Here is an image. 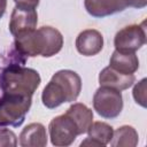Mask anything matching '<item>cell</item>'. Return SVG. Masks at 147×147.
Returning a JSON list of instances; mask_svg holds the SVG:
<instances>
[{"label": "cell", "mask_w": 147, "mask_h": 147, "mask_svg": "<svg viewBox=\"0 0 147 147\" xmlns=\"http://www.w3.org/2000/svg\"><path fill=\"white\" fill-rule=\"evenodd\" d=\"M16 49L25 56L49 57L57 54L63 46L61 32L52 26H41L15 36Z\"/></svg>", "instance_id": "obj_1"}, {"label": "cell", "mask_w": 147, "mask_h": 147, "mask_svg": "<svg viewBox=\"0 0 147 147\" xmlns=\"http://www.w3.org/2000/svg\"><path fill=\"white\" fill-rule=\"evenodd\" d=\"M82 90V79L72 70H60L45 86L41 100L49 109L56 108L64 102L76 101Z\"/></svg>", "instance_id": "obj_2"}, {"label": "cell", "mask_w": 147, "mask_h": 147, "mask_svg": "<svg viewBox=\"0 0 147 147\" xmlns=\"http://www.w3.org/2000/svg\"><path fill=\"white\" fill-rule=\"evenodd\" d=\"M40 80L39 74L33 69L9 65L0 76V86L3 93L32 96L40 85Z\"/></svg>", "instance_id": "obj_3"}, {"label": "cell", "mask_w": 147, "mask_h": 147, "mask_svg": "<svg viewBox=\"0 0 147 147\" xmlns=\"http://www.w3.org/2000/svg\"><path fill=\"white\" fill-rule=\"evenodd\" d=\"M31 107V96L3 93L0 98V127L20 126Z\"/></svg>", "instance_id": "obj_4"}, {"label": "cell", "mask_w": 147, "mask_h": 147, "mask_svg": "<svg viewBox=\"0 0 147 147\" xmlns=\"http://www.w3.org/2000/svg\"><path fill=\"white\" fill-rule=\"evenodd\" d=\"M93 107L101 117H117L123 109V98L121 91L109 86H100L94 93Z\"/></svg>", "instance_id": "obj_5"}, {"label": "cell", "mask_w": 147, "mask_h": 147, "mask_svg": "<svg viewBox=\"0 0 147 147\" xmlns=\"http://www.w3.org/2000/svg\"><path fill=\"white\" fill-rule=\"evenodd\" d=\"M48 129L49 138L54 146H69L75 141L77 136H79L76 123L68 114L54 117Z\"/></svg>", "instance_id": "obj_6"}, {"label": "cell", "mask_w": 147, "mask_h": 147, "mask_svg": "<svg viewBox=\"0 0 147 147\" xmlns=\"http://www.w3.org/2000/svg\"><path fill=\"white\" fill-rule=\"evenodd\" d=\"M115 48L123 53H136L146 44L145 22L123 28L115 36Z\"/></svg>", "instance_id": "obj_7"}, {"label": "cell", "mask_w": 147, "mask_h": 147, "mask_svg": "<svg viewBox=\"0 0 147 147\" xmlns=\"http://www.w3.org/2000/svg\"><path fill=\"white\" fill-rule=\"evenodd\" d=\"M37 22H38V14L36 8L16 6L11 11V16L9 21L10 33L15 37L17 34L34 30Z\"/></svg>", "instance_id": "obj_8"}, {"label": "cell", "mask_w": 147, "mask_h": 147, "mask_svg": "<svg viewBox=\"0 0 147 147\" xmlns=\"http://www.w3.org/2000/svg\"><path fill=\"white\" fill-rule=\"evenodd\" d=\"M103 47L102 34L94 29L82 31L76 39V48L84 56H93L101 52Z\"/></svg>", "instance_id": "obj_9"}, {"label": "cell", "mask_w": 147, "mask_h": 147, "mask_svg": "<svg viewBox=\"0 0 147 147\" xmlns=\"http://www.w3.org/2000/svg\"><path fill=\"white\" fill-rule=\"evenodd\" d=\"M86 11L94 17H105L126 8L123 0H85Z\"/></svg>", "instance_id": "obj_10"}, {"label": "cell", "mask_w": 147, "mask_h": 147, "mask_svg": "<svg viewBox=\"0 0 147 147\" xmlns=\"http://www.w3.org/2000/svg\"><path fill=\"white\" fill-rule=\"evenodd\" d=\"M136 78L134 75H124L116 70H114L110 67H106L101 70L99 75V83L100 86H109L113 88H116L118 91H123L129 88L133 85Z\"/></svg>", "instance_id": "obj_11"}, {"label": "cell", "mask_w": 147, "mask_h": 147, "mask_svg": "<svg viewBox=\"0 0 147 147\" xmlns=\"http://www.w3.org/2000/svg\"><path fill=\"white\" fill-rule=\"evenodd\" d=\"M88 137L80 144L82 146H106L113 138V127L105 122H94L87 130Z\"/></svg>", "instance_id": "obj_12"}, {"label": "cell", "mask_w": 147, "mask_h": 147, "mask_svg": "<svg viewBox=\"0 0 147 147\" xmlns=\"http://www.w3.org/2000/svg\"><path fill=\"white\" fill-rule=\"evenodd\" d=\"M47 144L46 129L40 123H31L23 129L20 134L22 147H44Z\"/></svg>", "instance_id": "obj_13"}, {"label": "cell", "mask_w": 147, "mask_h": 147, "mask_svg": "<svg viewBox=\"0 0 147 147\" xmlns=\"http://www.w3.org/2000/svg\"><path fill=\"white\" fill-rule=\"evenodd\" d=\"M109 67L121 74L132 75L139 68V60L134 53H123L115 51L110 57Z\"/></svg>", "instance_id": "obj_14"}, {"label": "cell", "mask_w": 147, "mask_h": 147, "mask_svg": "<svg viewBox=\"0 0 147 147\" xmlns=\"http://www.w3.org/2000/svg\"><path fill=\"white\" fill-rule=\"evenodd\" d=\"M65 114H68L74 119V122L76 123V125L78 127L79 134L86 133L88 127L93 123L92 110L83 103H74L71 107H69V109L65 111Z\"/></svg>", "instance_id": "obj_15"}, {"label": "cell", "mask_w": 147, "mask_h": 147, "mask_svg": "<svg viewBox=\"0 0 147 147\" xmlns=\"http://www.w3.org/2000/svg\"><path fill=\"white\" fill-rule=\"evenodd\" d=\"M138 140L139 137L137 131L130 125H123L118 127L116 131H114L110 144L111 146H116V147H121V146L134 147L137 146Z\"/></svg>", "instance_id": "obj_16"}, {"label": "cell", "mask_w": 147, "mask_h": 147, "mask_svg": "<svg viewBox=\"0 0 147 147\" xmlns=\"http://www.w3.org/2000/svg\"><path fill=\"white\" fill-rule=\"evenodd\" d=\"M146 78L141 79L133 88V98L141 107H146Z\"/></svg>", "instance_id": "obj_17"}, {"label": "cell", "mask_w": 147, "mask_h": 147, "mask_svg": "<svg viewBox=\"0 0 147 147\" xmlns=\"http://www.w3.org/2000/svg\"><path fill=\"white\" fill-rule=\"evenodd\" d=\"M16 136L13 131L2 129L0 130V146H16Z\"/></svg>", "instance_id": "obj_18"}, {"label": "cell", "mask_w": 147, "mask_h": 147, "mask_svg": "<svg viewBox=\"0 0 147 147\" xmlns=\"http://www.w3.org/2000/svg\"><path fill=\"white\" fill-rule=\"evenodd\" d=\"M16 6L18 7H30V8H37L39 5V0H14Z\"/></svg>", "instance_id": "obj_19"}, {"label": "cell", "mask_w": 147, "mask_h": 147, "mask_svg": "<svg viewBox=\"0 0 147 147\" xmlns=\"http://www.w3.org/2000/svg\"><path fill=\"white\" fill-rule=\"evenodd\" d=\"M126 7L133 8H144L147 5V0H123Z\"/></svg>", "instance_id": "obj_20"}, {"label": "cell", "mask_w": 147, "mask_h": 147, "mask_svg": "<svg viewBox=\"0 0 147 147\" xmlns=\"http://www.w3.org/2000/svg\"><path fill=\"white\" fill-rule=\"evenodd\" d=\"M7 7V0H0V18L3 16Z\"/></svg>", "instance_id": "obj_21"}]
</instances>
